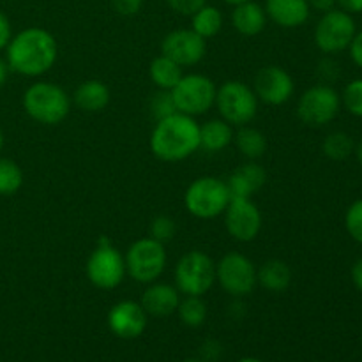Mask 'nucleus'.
<instances>
[{"instance_id":"1","label":"nucleus","mask_w":362,"mask_h":362,"mask_svg":"<svg viewBox=\"0 0 362 362\" xmlns=\"http://www.w3.org/2000/svg\"><path fill=\"white\" fill-rule=\"evenodd\" d=\"M59 46L52 32L28 27L13 35L6 48V62L13 73L27 78L48 73L57 62Z\"/></svg>"},{"instance_id":"2","label":"nucleus","mask_w":362,"mask_h":362,"mask_svg":"<svg viewBox=\"0 0 362 362\" xmlns=\"http://www.w3.org/2000/svg\"><path fill=\"white\" fill-rule=\"evenodd\" d=\"M200 148V124L194 117L177 112L156 120L151 133V151L158 159L179 163L191 158Z\"/></svg>"},{"instance_id":"3","label":"nucleus","mask_w":362,"mask_h":362,"mask_svg":"<svg viewBox=\"0 0 362 362\" xmlns=\"http://www.w3.org/2000/svg\"><path fill=\"white\" fill-rule=\"evenodd\" d=\"M71 103V95L52 81H35L23 94L25 113L42 126H57L66 120Z\"/></svg>"},{"instance_id":"4","label":"nucleus","mask_w":362,"mask_h":362,"mask_svg":"<svg viewBox=\"0 0 362 362\" xmlns=\"http://www.w3.org/2000/svg\"><path fill=\"white\" fill-rule=\"evenodd\" d=\"M230 204L226 182L219 177L204 175L187 186L184 193V205L191 216L198 219H214L223 216Z\"/></svg>"},{"instance_id":"5","label":"nucleus","mask_w":362,"mask_h":362,"mask_svg":"<svg viewBox=\"0 0 362 362\" xmlns=\"http://www.w3.org/2000/svg\"><path fill=\"white\" fill-rule=\"evenodd\" d=\"M126 262V272L131 279L141 285H151L158 281L166 269L168 255H166L165 244L158 243L152 237L138 239L127 247L124 255Z\"/></svg>"},{"instance_id":"6","label":"nucleus","mask_w":362,"mask_h":362,"mask_svg":"<svg viewBox=\"0 0 362 362\" xmlns=\"http://www.w3.org/2000/svg\"><path fill=\"white\" fill-rule=\"evenodd\" d=\"M258 98L253 87L240 80H228L218 87L214 106L223 120L233 127L253 122L258 113Z\"/></svg>"},{"instance_id":"7","label":"nucleus","mask_w":362,"mask_h":362,"mask_svg":"<svg viewBox=\"0 0 362 362\" xmlns=\"http://www.w3.org/2000/svg\"><path fill=\"white\" fill-rule=\"evenodd\" d=\"M173 279L182 296L204 297L216 283V262L205 251H187L177 262Z\"/></svg>"},{"instance_id":"8","label":"nucleus","mask_w":362,"mask_h":362,"mask_svg":"<svg viewBox=\"0 0 362 362\" xmlns=\"http://www.w3.org/2000/svg\"><path fill=\"white\" fill-rule=\"evenodd\" d=\"M85 272L90 285H94L95 288H117L127 276L124 255L106 237H101L95 250L88 257Z\"/></svg>"},{"instance_id":"9","label":"nucleus","mask_w":362,"mask_h":362,"mask_svg":"<svg viewBox=\"0 0 362 362\" xmlns=\"http://www.w3.org/2000/svg\"><path fill=\"white\" fill-rule=\"evenodd\" d=\"M341 110V95L334 87L318 83L306 88L297 101V117L310 127L331 124Z\"/></svg>"},{"instance_id":"10","label":"nucleus","mask_w":362,"mask_h":362,"mask_svg":"<svg viewBox=\"0 0 362 362\" xmlns=\"http://www.w3.org/2000/svg\"><path fill=\"white\" fill-rule=\"evenodd\" d=\"M216 283L228 296L240 299L253 293L257 283V267L253 260L239 251H230L216 262Z\"/></svg>"},{"instance_id":"11","label":"nucleus","mask_w":362,"mask_h":362,"mask_svg":"<svg viewBox=\"0 0 362 362\" xmlns=\"http://www.w3.org/2000/svg\"><path fill=\"white\" fill-rule=\"evenodd\" d=\"M218 87L212 78L200 73L184 74L179 83L172 88L177 112L189 117L204 115L214 106Z\"/></svg>"},{"instance_id":"12","label":"nucleus","mask_w":362,"mask_h":362,"mask_svg":"<svg viewBox=\"0 0 362 362\" xmlns=\"http://www.w3.org/2000/svg\"><path fill=\"white\" fill-rule=\"evenodd\" d=\"M357 34V25L352 14L341 9H331L322 14L315 27L313 39L322 53L334 55L349 49L350 42Z\"/></svg>"},{"instance_id":"13","label":"nucleus","mask_w":362,"mask_h":362,"mask_svg":"<svg viewBox=\"0 0 362 362\" xmlns=\"http://www.w3.org/2000/svg\"><path fill=\"white\" fill-rule=\"evenodd\" d=\"M223 218L226 232L237 243H251L262 230V212L251 198L230 200Z\"/></svg>"},{"instance_id":"14","label":"nucleus","mask_w":362,"mask_h":362,"mask_svg":"<svg viewBox=\"0 0 362 362\" xmlns=\"http://www.w3.org/2000/svg\"><path fill=\"white\" fill-rule=\"evenodd\" d=\"M207 53V41L193 28H177L161 41V55H166L182 67L197 66Z\"/></svg>"},{"instance_id":"15","label":"nucleus","mask_w":362,"mask_h":362,"mask_svg":"<svg viewBox=\"0 0 362 362\" xmlns=\"http://www.w3.org/2000/svg\"><path fill=\"white\" fill-rule=\"evenodd\" d=\"M253 90L258 101L271 106H281L293 98L296 83L292 74L279 66H265L255 74Z\"/></svg>"},{"instance_id":"16","label":"nucleus","mask_w":362,"mask_h":362,"mask_svg":"<svg viewBox=\"0 0 362 362\" xmlns=\"http://www.w3.org/2000/svg\"><path fill=\"white\" fill-rule=\"evenodd\" d=\"M147 320L148 315L136 300H120L108 313L110 331L120 339L140 338L147 329Z\"/></svg>"},{"instance_id":"17","label":"nucleus","mask_w":362,"mask_h":362,"mask_svg":"<svg viewBox=\"0 0 362 362\" xmlns=\"http://www.w3.org/2000/svg\"><path fill=\"white\" fill-rule=\"evenodd\" d=\"M225 182L226 187H228L230 200L251 198L257 191H260L265 186L267 172L257 161H247L240 165L239 168L233 170Z\"/></svg>"},{"instance_id":"18","label":"nucleus","mask_w":362,"mask_h":362,"mask_svg":"<svg viewBox=\"0 0 362 362\" xmlns=\"http://www.w3.org/2000/svg\"><path fill=\"white\" fill-rule=\"evenodd\" d=\"M180 303V292L175 285L170 283L154 281L147 285L144 296H141V308L148 317L163 318L170 317L172 313H177V308Z\"/></svg>"},{"instance_id":"19","label":"nucleus","mask_w":362,"mask_h":362,"mask_svg":"<svg viewBox=\"0 0 362 362\" xmlns=\"http://www.w3.org/2000/svg\"><path fill=\"white\" fill-rule=\"evenodd\" d=\"M264 9L267 20L281 28L303 27L311 14L308 0H265Z\"/></svg>"},{"instance_id":"20","label":"nucleus","mask_w":362,"mask_h":362,"mask_svg":"<svg viewBox=\"0 0 362 362\" xmlns=\"http://www.w3.org/2000/svg\"><path fill=\"white\" fill-rule=\"evenodd\" d=\"M232 25L240 35H246V37H255V35L262 34L267 25V14H265L264 6L255 0L237 4L232 11Z\"/></svg>"},{"instance_id":"21","label":"nucleus","mask_w":362,"mask_h":362,"mask_svg":"<svg viewBox=\"0 0 362 362\" xmlns=\"http://www.w3.org/2000/svg\"><path fill=\"white\" fill-rule=\"evenodd\" d=\"M71 101L87 113L103 112L112 101V92L108 85L101 80H87L78 85L71 95Z\"/></svg>"},{"instance_id":"22","label":"nucleus","mask_w":362,"mask_h":362,"mask_svg":"<svg viewBox=\"0 0 362 362\" xmlns=\"http://www.w3.org/2000/svg\"><path fill=\"white\" fill-rule=\"evenodd\" d=\"M257 283L269 292H285L292 285V269L286 262L272 258L257 269Z\"/></svg>"},{"instance_id":"23","label":"nucleus","mask_w":362,"mask_h":362,"mask_svg":"<svg viewBox=\"0 0 362 362\" xmlns=\"http://www.w3.org/2000/svg\"><path fill=\"white\" fill-rule=\"evenodd\" d=\"M233 134H235L233 126L226 120H207L200 126V148H204L205 152H212V154L225 151L233 141Z\"/></svg>"},{"instance_id":"24","label":"nucleus","mask_w":362,"mask_h":362,"mask_svg":"<svg viewBox=\"0 0 362 362\" xmlns=\"http://www.w3.org/2000/svg\"><path fill=\"white\" fill-rule=\"evenodd\" d=\"M233 141H235L237 148H239L240 154L244 156L250 161H257L267 151V138L257 127L250 126H240L237 127L235 134H233Z\"/></svg>"},{"instance_id":"25","label":"nucleus","mask_w":362,"mask_h":362,"mask_svg":"<svg viewBox=\"0 0 362 362\" xmlns=\"http://www.w3.org/2000/svg\"><path fill=\"white\" fill-rule=\"evenodd\" d=\"M148 76H151L152 83L161 90H172L180 78L184 76L182 66L173 62L166 55H158L148 66Z\"/></svg>"},{"instance_id":"26","label":"nucleus","mask_w":362,"mask_h":362,"mask_svg":"<svg viewBox=\"0 0 362 362\" xmlns=\"http://www.w3.org/2000/svg\"><path fill=\"white\" fill-rule=\"evenodd\" d=\"M223 21H225V18H223V13L219 11V7L205 4L204 7H200V9L191 16V28H193L200 37H204L205 41H207V39L216 37V35L221 32Z\"/></svg>"},{"instance_id":"27","label":"nucleus","mask_w":362,"mask_h":362,"mask_svg":"<svg viewBox=\"0 0 362 362\" xmlns=\"http://www.w3.org/2000/svg\"><path fill=\"white\" fill-rule=\"evenodd\" d=\"M177 313H179L180 322L187 327H202L207 320V304L202 297L194 296H186L184 299H180L179 308H177Z\"/></svg>"},{"instance_id":"28","label":"nucleus","mask_w":362,"mask_h":362,"mask_svg":"<svg viewBox=\"0 0 362 362\" xmlns=\"http://www.w3.org/2000/svg\"><path fill=\"white\" fill-rule=\"evenodd\" d=\"M356 151V144H354L352 136L343 131H332L325 136L324 144H322V152L325 158L332 159V161H345Z\"/></svg>"},{"instance_id":"29","label":"nucleus","mask_w":362,"mask_h":362,"mask_svg":"<svg viewBox=\"0 0 362 362\" xmlns=\"http://www.w3.org/2000/svg\"><path fill=\"white\" fill-rule=\"evenodd\" d=\"M23 186V170L16 161L0 158V197H13Z\"/></svg>"},{"instance_id":"30","label":"nucleus","mask_w":362,"mask_h":362,"mask_svg":"<svg viewBox=\"0 0 362 362\" xmlns=\"http://www.w3.org/2000/svg\"><path fill=\"white\" fill-rule=\"evenodd\" d=\"M341 106L354 117L362 119V78L349 81L343 88L341 94Z\"/></svg>"},{"instance_id":"31","label":"nucleus","mask_w":362,"mask_h":362,"mask_svg":"<svg viewBox=\"0 0 362 362\" xmlns=\"http://www.w3.org/2000/svg\"><path fill=\"white\" fill-rule=\"evenodd\" d=\"M175 233H177L175 219L165 214L152 219L151 226H148V237H152V239L158 240V243L161 244L172 243Z\"/></svg>"},{"instance_id":"32","label":"nucleus","mask_w":362,"mask_h":362,"mask_svg":"<svg viewBox=\"0 0 362 362\" xmlns=\"http://www.w3.org/2000/svg\"><path fill=\"white\" fill-rule=\"evenodd\" d=\"M148 108H151L152 117H154L156 120H161L165 119V117L177 113V106L175 101H173L172 90H161V88H158V92L151 98Z\"/></svg>"},{"instance_id":"33","label":"nucleus","mask_w":362,"mask_h":362,"mask_svg":"<svg viewBox=\"0 0 362 362\" xmlns=\"http://www.w3.org/2000/svg\"><path fill=\"white\" fill-rule=\"evenodd\" d=\"M345 228L356 243L362 244V198L354 202L345 212Z\"/></svg>"},{"instance_id":"34","label":"nucleus","mask_w":362,"mask_h":362,"mask_svg":"<svg viewBox=\"0 0 362 362\" xmlns=\"http://www.w3.org/2000/svg\"><path fill=\"white\" fill-rule=\"evenodd\" d=\"M166 4H168L170 9L175 11L177 14L191 18L200 7H204L205 4H207V0H166Z\"/></svg>"},{"instance_id":"35","label":"nucleus","mask_w":362,"mask_h":362,"mask_svg":"<svg viewBox=\"0 0 362 362\" xmlns=\"http://www.w3.org/2000/svg\"><path fill=\"white\" fill-rule=\"evenodd\" d=\"M144 2L145 0H112V6L117 11V14L129 18L140 13Z\"/></svg>"},{"instance_id":"36","label":"nucleus","mask_w":362,"mask_h":362,"mask_svg":"<svg viewBox=\"0 0 362 362\" xmlns=\"http://www.w3.org/2000/svg\"><path fill=\"white\" fill-rule=\"evenodd\" d=\"M11 39H13V27H11L9 18L0 11V52L7 48Z\"/></svg>"},{"instance_id":"37","label":"nucleus","mask_w":362,"mask_h":362,"mask_svg":"<svg viewBox=\"0 0 362 362\" xmlns=\"http://www.w3.org/2000/svg\"><path fill=\"white\" fill-rule=\"evenodd\" d=\"M223 349L221 345H219L216 339H207V341L202 345V357H204V361H218L219 356H221Z\"/></svg>"},{"instance_id":"38","label":"nucleus","mask_w":362,"mask_h":362,"mask_svg":"<svg viewBox=\"0 0 362 362\" xmlns=\"http://www.w3.org/2000/svg\"><path fill=\"white\" fill-rule=\"evenodd\" d=\"M349 52H350V59H352V62L362 69V30L357 32L354 41L350 42Z\"/></svg>"},{"instance_id":"39","label":"nucleus","mask_w":362,"mask_h":362,"mask_svg":"<svg viewBox=\"0 0 362 362\" xmlns=\"http://www.w3.org/2000/svg\"><path fill=\"white\" fill-rule=\"evenodd\" d=\"M338 9L345 11L349 14H361L362 13V0H336Z\"/></svg>"},{"instance_id":"40","label":"nucleus","mask_w":362,"mask_h":362,"mask_svg":"<svg viewBox=\"0 0 362 362\" xmlns=\"http://www.w3.org/2000/svg\"><path fill=\"white\" fill-rule=\"evenodd\" d=\"M308 4H310L311 9L318 11L322 14L336 7V0H308Z\"/></svg>"},{"instance_id":"41","label":"nucleus","mask_w":362,"mask_h":362,"mask_svg":"<svg viewBox=\"0 0 362 362\" xmlns=\"http://www.w3.org/2000/svg\"><path fill=\"white\" fill-rule=\"evenodd\" d=\"M350 276H352V283L356 285V288L362 292V258H359V260L352 265Z\"/></svg>"},{"instance_id":"42","label":"nucleus","mask_w":362,"mask_h":362,"mask_svg":"<svg viewBox=\"0 0 362 362\" xmlns=\"http://www.w3.org/2000/svg\"><path fill=\"white\" fill-rule=\"evenodd\" d=\"M9 66H7V62L4 59H0V88L6 85L7 81V76H9Z\"/></svg>"},{"instance_id":"43","label":"nucleus","mask_w":362,"mask_h":362,"mask_svg":"<svg viewBox=\"0 0 362 362\" xmlns=\"http://www.w3.org/2000/svg\"><path fill=\"white\" fill-rule=\"evenodd\" d=\"M357 154V161L361 163V166H362V140L359 141V144H357V147H356V151H354Z\"/></svg>"},{"instance_id":"44","label":"nucleus","mask_w":362,"mask_h":362,"mask_svg":"<svg viewBox=\"0 0 362 362\" xmlns=\"http://www.w3.org/2000/svg\"><path fill=\"white\" fill-rule=\"evenodd\" d=\"M239 362H264V361L257 359V357H243Z\"/></svg>"},{"instance_id":"45","label":"nucleus","mask_w":362,"mask_h":362,"mask_svg":"<svg viewBox=\"0 0 362 362\" xmlns=\"http://www.w3.org/2000/svg\"><path fill=\"white\" fill-rule=\"evenodd\" d=\"M223 2L230 4V6H237V4H243V2H247V0H223Z\"/></svg>"},{"instance_id":"46","label":"nucleus","mask_w":362,"mask_h":362,"mask_svg":"<svg viewBox=\"0 0 362 362\" xmlns=\"http://www.w3.org/2000/svg\"><path fill=\"white\" fill-rule=\"evenodd\" d=\"M4 144H6V138H4V133H2V129H0V152H2V148H4Z\"/></svg>"},{"instance_id":"47","label":"nucleus","mask_w":362,"mask_h":362,"mask_svg":"<svg viewBox=\"0 0 362 362\" xmlns=\"http://www.w3.org/2000/svg\"><path fill=\"white\" fill-rule=\"evenodd\" d=\"M184 362H205V361H200V359H187V361H184Z\"/></svg>"}]
</instances>
